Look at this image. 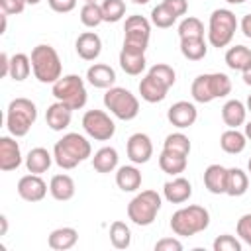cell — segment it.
Wrapping results in <instances>:
<instances>
[{
    "instance_id": "6da1fadb",
    "label": "cell",
    "mask_w": 251,
    "mask_h": 251,
    "mask_svg": "<svg viewBox=\"0 0 251 251\" xmlns=\"http://www.w3.org/2000/svg\"><path fill=\"white\" fill-rule=\"evenodd\" d=\"M92 155V147H90V141L80 135V133H65L53 147V159L55 163L69 171V169H75L78 163L86 161L88 157Z\"/></svg>"
},
{
    "instance_id": "7a4b0ae2",
    "label": "cell",
    "mask_w": 251,
    "mask_h": 251,
    "mask_svg": "<svg viewBox=\"0 0 251 251\" xmlns=\"http://www.w3.org/2000/svg\"><path fill=\"white\" fill-rule=\"evenodd\" d=\"M31 69H33V76L43 82V84H53L61 78L63 73V63L59 53L55 51V47L47 45V43H39L31 49Z\"/></svg>"
},
{
    "instance_id": "3957f363",
    "label": "cell",
    "mask_w": 251,
    "mask_h": 251,
    "mask_svg": "<svg viewBox=\"0 0 251 251\" xmlns=\"http://www.w3.org/2000/svg\"><path fill=\"white\" fill-rule=\"evenodd\" d=\"M208 226H210V212L198 204L178 208L171 216V229L175 235H180V237L196 235L204 231Z\"/></svg>"
},
{
    "instance_id": "277c9868",
    "label": "cell",
    "mask_w": 251,
    "mask_h": 251,
    "mask_svg": "<svg viewBox=\"0 0 251 251\" xmlns=\"http://www.w3.org/2000/svg\"><path fill=\"white\" fill-rule=\"evenodd\" d=\"M231 92V80L224 73H204L192 80L190 94L196 102L208 104L216 98H224Z\"/></svg>"
},
{
    "instance_id": "5b68a950",
    "label": "cell",
    "mask_w": 251,
    "mask_h": 251,
    "mask_svg": "<svg viewBox=\"0 0 251 251\" xmlns=\"http://www.w3.org/2000/svg\"><path fill=\"white\" fill-rule=\"evenodd\" d=\"M37 120V108L29 98H14L6 110V127L10 135L24 137Z\"/></svg>"
},
{
    "instance_id": "8992f818",
    "label": "cell",
    "mask_w": 251,
    "mask_h": 251,
    "mask_svg": "<svg viewBox=\"0 0 251 251\" xmlns=\"http://www.w3.org/2000/svg\"><path fill=\"white\" fill-rule=\"evenodd\" d=\"M237 18L227 8H218L210 14L208 22V41L212 47H227L237 31Z\"/></svg>"
},
{
    "instance_id": "52a82bcc",
    "label": "cell",
    "mask_w": 251,
    "mask_h": 251,
    "mask_svg": "<svg viewBox=\"0 0 251 251\" xmlns=\"http://www.w3.org/2000/svg\"><path fill=\"white\" fill-rule=\"evenodd\" d=\"M161 210V196L157 190H141L127 204V218L135 226H151Z\"/></svg>"
},
{
    "instance_id": "ba28073f",
    "label": "cell",
    "mask_w": 251,
    "mask_h": 251,
    "mask_svg": "<svg viewBox=\"0 0 251 251\" xmlns=\"http://www.w3.org/2000/svg\"><path fill=\"white\" fill-rule=\"evenodd\" d=\"M55 100L63 102L65 106H69L71 110H80L84 108L88 94H86V86L84 80L78 75H65L61 76L57 82H53L51 88Z\"/></svg>"
},
{
    "instance_id": "9c48e42d",
    "label": "cell",
    "mask_w": 251,
    "mask_h": 251,
    "mask_svg": "<svg viewBox=\"0 0 251 251\" xmlns=\"http://www.w3.org/2000/svg\"><path fill=\"white\" fill-rule=\"evenodd\" d=\"M104 106H106V110H110V114H114L118 120H124V122H129V120L137 118V114H139L137 96L122 86H112L106 90Z\"/></svg>"
},
{
    "instance_id": "30bf717a",
    "label": "cell",
    "mask_w": 251,
    "mask_h": 251,
    "mask_svg": "<svg viewBox=\"0 0 251 251\" xmlns=\"http://www.w3.org/2000/svg\"><path fill=\"white\" fill-rule=\"evenodd\" d=\"M124 47L126 51L131 53H145L147 45H149V37H151V22L139 14L127 16L126 24H124Z\"/></svg>"
},
{
    "instance_id": "8fae6325",
    "label": "cell",
    "mask_w": 251,
    "mask_h": 251,
    "mask_svg": "<svg viewBox=\"0 0 251 251\" xmlns=\"http://www.w3.org/2000/svg\"><path fill=\"white\" fill-rule=\"evenodd\" d=\"M82 127L88 137L96 141H108L116 133V124L114 120L104 112V110H86L82 116Z\"/></svg>"
},
{
    "instance_id": "7c38bea8",
    "label": "cell",
    "mask_w": 251,
    "mask_h": 251,
    "mask_svg": "<svg viewBox=\"0 0 251 251\" xmlns=\"http://www.w3.org/2000/svg\"><path fill=\"white\" fill-rule=\"evenodd\" d=\"M126 151H127V157L133 165H143L147 163L151 157H153V143H151V137L147 133H133L129 135L127 143H126Z\"/></svg>"
},
{
    "instance_id": "4fadbf2b",
    "label": "cell",
    "mask_w": 251,
    "mask_h": 251,
    "mask_svg": "<svg viewBox=\"0 0 251 251\" xmlns=\"http://www.w3.org/2000/svg\"><path fill=\"white\" fill-rule=\"evenodd\" d=\"M196 118H198V110H196V106H194L192 102H188V100H178V102H175V104L167 110V120H169L175 127H178V129H184V127L194 126Z\"/></svg>"
},
{
    "instance_id": "5bb4252c",
    "label": "cell",
    "mask_w": 251,
    "mask_h": 251,
    "mask_svg": "<svg viewBox=\"0 0 251 251\" xmlns=\"http://www.w3.org/2000/svg\"><path fill=\"white\" fill-rule=\"evenodd\" d=\"M18 194L25 202H39L47 194V184L39 175H25L18 180Z\"/></svg>"
},
{
    "instance_id": "9a60e30c",
    "label": "cell",
    "mask_w": 251,
    "mask_h": 251,
    "mask_svg": "<svg viewBox=\"0 0 251 251\" xmlns=\"http://www.w3.org/2000/svg\"><path fill=\"white\" fill-rule=\"evenodd\" d=\"M22 165V151L14 137L2 135L0 137V171L8 173Z\"/></svg>"
},
{
    "instance_id": "2e32d148",
    "label": "cell",
    "mask_w": 251,
    "mask_h": 251,
    "mask_svg": "<svg viewBox=\"0 0 251 251\" xmlns=\"http://www.w3.org/2000/svg\"><path fill=\"white\" fill-rule=\"evenodd\" d=\"M75 49H76V55L84 61H94L100 57L102 53V39L98 33L94 31H84L76 37L75 41Z\"/></svg>"
},
{
    "instance_id": "e0dca14e",
    "label": "cell",
    "mask_w": 251,
    "mask_h": 251,
    "mask_svg": "<svg viewBox=\"0 0 251 251\" xmlns=\"http://www.w3.org/2000/svg\"><path fill=\"white\" fill-rule=\"evenodd\" d=\"M163 196L171 204H182L192 196V184L184 176H175L163 184Z\"/></svg>"
},
{
    "instance_id": "ac0fdd59",
    "label": "cell",
    "mask_w": 251,
    "mask_h": 251,
    "mask_svg": "<svg viewBox=\"0 0 251 251\" xmlns=\"http://www.w3.org/2000/svg\"><path fill=\"white\" fill-rule=\"evenodd\" d=\"M167 92H169V86H167L165 82H161L157 76L149 75V73H147V75L141 78V82H139V94H141V98H143L145 102H149V104L163 102L165 96H167Z\"/></svg>"
},
{
    "instance_id": "d6986e66",
    "label": "cell",
    "mask_w": 251,
    "mask_h": 251,
    "mask_svg": "<svg viewBox=\"0 0 251 251\" xmlns=\"http://www.w3.org/2000/svg\"><path fill=\"white\" fill-rule=\"evenodd\" d=\"M204 186L212 194H226L227 190V169L224 165H208L204 171Z\"/></svg>"
},
{
    "instance_id": "ffe728a7",
    "label": "cell",
    "mask_w": 251,
    "mask_h": 251,
    "mask_svg": "<svg viewBox=\"0 0 251 251\" xmlns=\"http://www.w3.org/2000/svg\"><path fill=\"white\" fill-rule=\"evenodd\" d=\"M71 120H73V110L69 108V106H65L63 102H53L49 108H47V112H45V122H47V126L53 129V131H63V129H67L69 127V124H71Z\"/></svg>"
},
{
    "instance_id": "44dd1931",
    "label": "cell",
    "mask_w": 251,
    "mask_h": 251,
    "mask_svg": "<svg viewBox=\"0 0 251 251\" xmlns=\"http://www.w3.org/2000/svg\"><path fill=\"white\" fill-rule=\"evenodd\" d=\"M86 80L94 88H112L116 82V71L106 63H94L86 71Z\"/></svg>"
},
{
    "instance_id": "7402d4cb",
    "label": "cell",
    "mask_w": 251,
    "mask_h": 251,
    "mask_svg": "<svg viewBox=\"0 0 251 251\" xmlns=\"http://www.w3.org/2000/svg\"><path fill=\"white\" fill-rule=\"evenodd\" d=\"M186 165H188V155H182V153H175V151H169V149H163L161 155H159V167L163 173L171 175V176H178L180 173L186 171Z\"/></svg>"
},
{
    "instance_id": "603a6c76",
    "label": "cell",
    "mask_w": 251,
    "mask_h": 251,
    "mask_svg": "<svg viewBox=\"0 0 251 251\" xmlns=\"http://www.w3.org/2000/svg\"><path fill=\"white\" fill-rule=\"evenodd\" d=\"M222 120L227 127H239L245 124L247 120V106L241 102V100H227L224 106H222Z\"/></svg>"
},
{
    "instance_id": "cb8c5ba5",
    "label": "cell",
    "mask_w": 251,
    "mask_h": 251,
    "mask_svg": "<svg viewBox=\"0 0 251 251\" xmlns=\"http://www.w3.org/2000/svg\"><path fill=\"white\" fill-rule=\"evenodd\" d=\"M76 241H78V231L75 227H69V226L53 229L49 233V239H47L49 247L55 251H67V249L75 247Z\"/></svg>"
},
{
    "instance_id": "d4e9b609",
    "label": "cell",
    "mask_w": 251,
    "mask_h": 251,
    "mask_svg": "<svg viewBox=\"0 0 251 251\" xmlns=\"http://www.w3.org/2000/svg\"><path fill=\"white\" fill-rule=\"evenodd\" d=\"M75 190H76V188H75V180H73V176H69V175H65V173L51 176L49 192H51V196H53L55 200H59V202H67V200H71V198L75 196Z\"/></svg>"
},
{
    "instance_id": "484cf974",
    "label": "cell",
    "mask_w": 251,
    "mask_h": 251,
    "mask_svg": "<svg viewBox=\"0 0 251 251\" xmlns=\"http://www.w3.org/2000/svg\"><path fill=\"white\" fill-rule=\"evenodd\" d=\"M53 155L45 149V147H33L27 155H25V169L33 175H41L45 171H49L51 163H53Z\"/></svg>"
},
{
    "instance_id": "4316f807",
    "label": "cell",
    "mask_w": 251,
    "mask_h": 251,
    "mask_svg": "<svg viewBox=\"0 0 251 251\" xmlns=\"http://www.w3.org/2000/svg\"><path fill=\"white\" fill-rule=\"evenodd\" d=\"M141 173L135 165H124L116 173V184L124 192H135L141 186Z\"/></svg>"
},
{
    "instance_id": "83f0119b",
    "label": "cell",
    "mask_w": 251,
    "mask_h": 251,
    "mask_svg": "<svg viewBox=\"0 0 251 251\" xmlns=\"http://www.w3.org/2000/svg\"><path fill=\"white\" fill-rule=\"evenodd\" d=\"M245 145H247V137L237 127H229L220 135V147H222V151H226L229 155L241 153L245 149Z\"/></svg>"
},
{
    "instance_id": "f1b7e54d",
    "label": "cell",
    "mask_w": 251,
    "mask_h": 251,
    "mask_svg": "<svg viewBox=\"0 0 251 251\" xmlns=\"http://www.w3.org/2000/svg\"><path fill=\"white\" fill-rule=\"evenodd\" d=\"M118 151L114 147H100L92 157V167L96 173H112L118 167Z\"/></svg>"
},
{
    "instance_id": "f546056e",
    "label": "cell",
    "mask_w": 251,
    "mask_h": 251,
    "mask_svg": "<svg viewBox=\"0 0 251 251\" xmlns=\"http://www.w3.org/2000/svg\"><path fill=\"white\" fill-rule=\"evenodd\" d=\"M247 188H249V173H245L237 167L227 169V190H226V194L237 198V196H243L247 192Z\"/></svg>"
},
{
    "instance_id": "4dcf8cb0",
    "label": "cell",
    "mask_w": 251,
    "mask_h": 251,
    "mask_svg": "<svg viewBox=\"0 0 251 251\" xmlns=\"http://www.w3.org/2000/svg\"><path fill=\"white\" fill-rule=\"evenodd\" d=\"M226 65L231 71L243 73L251 65V49L245 45H233L226 51Z\"/></svg>"
},
{
    "instance_id": "1f68e13d",
    "label": "cell",
    "mask_w": 251,
    "mask_h": 251,
    "mask_svg": "<svg viewBox=\"0 0 251 251\" xmlns=\"http://www.w3.org/2000/svg\"><path fill=\"white\" fill-rule=\"evenodd\" d=\"M118 61H120L122 71L126 75H131V76L141 75L145 71V65H147L145 53H131V51H126V49L120 51V59Z\"/></svg>"
},
{
    "instance_id": "d6a6232c",
    "label": "cell",
    "mask_w": 251,
    "mask_h": 251,
    "mask_svg": "<svg viewBox=\"0 0 251 251\" xmlns=\"http://www.w3.org/2000/svg\"><path fill=\"white\" fill-rule=\"evenodd\" d=\"M180 53L184 59L188 61H200L206 57L208 53V45L204 41V37H188V39H180Z\"/></svg>"
},
{
    "instance_id": "836d02e7",
    "label": "cell",
    "mask_w": 251,
    "mask_h": 251,
    "mask_svg": "<svg viewBox=\"0 0 251 251\" xmlns=\"http://www.w3.org/2000/svg\"><path fill=\"white\" fill-rule=\"evenodd\" d=\"M31 59L25 53H14L10 57V78H14L16 82H22L29 76L31 73Z\"/></svg>"
},
{
    "instance_id": "e575fe53",
    "label": "cell",
    "mask_w": 251,
    "mask_h": 251,
    "mask_svg": "<svg viewBox=\"0 0 251 251\" xmlns=\"http://www.w3.org/2000/svg\"><path fill=\"white\" fill-rule=\"evenodd\" d=\"M110 243L116 249H127L131 245V231H129L126 222H122V220L112 222V226H110Z\"/></svg>"
},
{
    "instance_id": "d590c367",
    "label": "cell",
    "mask_w": 251,
    "mask_h": 251,
    "mask_svg": "<svg viewBox=\"0 0 251 251\" xmlns=\"http://www.w3.org/2000/svg\"><path fill=\"white\" fill-rule=\"evenodd\" d=\"M80 22L86 27H98L104 22L102 6L98 2H84V6L80 8Z\"/></svg>"
},
{
    "instance_id": "8d00e7d4",
    "label": "cell",
    "mask_w": 251,
    "mask_h": 251,
    "mask_svg": "<svg viewBox=\"0 0 251 251\" xmlns=\"http://www.w3.org/2000/svg\"><path fill=\"white\" fill-rule=\"evenodd\" d=\"M100 6H102L104 22H108V24H116L126 16V2L124 0H104Z\"/></svg>"
},
{
    "instance_id": "74e56055",
    "label": "cell",
    "mask_w": 251,
    "mask_h": 251,
    "mask_svg": "<svg viewBox=\"0 0 251 251\" xmlns=\"http://www.w3.org/2000/svg\"><path fill=\"white\" fill-rule=\"evenodd\" d=\"M178 37L180 39H188V37H204V24L194 18L188 16L178 24Z\"/></svg>"
},
{
    "instance_id": "f35d334b",
    "label": "cell",
    "mask_w": 251,
    "mask_h": 251,
    "mask_svg": "<svg viewBox=\"0 0 251 251\" xmlns=\"http://www.w3.org/2000/svg\"><path fill=\"white\" fill-rule=\"evenodd\" d=\"M163 149H169V151H175V153H182V155H188L190 153V139L182 133V131H175V133H169L163 141Z\"/></svg>"
},
{
    "instance_id": "ab89813d",
    "label": "cell",
    "mask_w": 251,
    "mask_h": 251,
    "mask_svg": "<svg viewBox=\"0 0 251 251\" xmlns=\"http://www.w3.org/2000/svg\"><path fill=\"white\" fill-rule=\"evenodd\" d=\"M178 18L161 2V4H157L153 10H151V24L153 25H157V27H161V29H167V27H171L175 22H176Z\"/></svg>"
},
{
    "instance_id": "60d3db41",
    "label": "cell",
    "mask_w": 251,
    "mask_h": 251,
    "mask_svg": "<svg viewBox=\"0 0 251 251\" xmlns=\"http://www.w3.org/2000/svg\"><path fill=\"white\" fill-rule=\"evenodd\" d=\"M149 75H153V76H157L161 82H165L169 88L175 84V80H176V73H175V69L171 67V65H167V63H157V65H153L151 69H149Z\"/></svg>"
},
{
    "instance_id": "b9f144b4",
    "label": "cell",
    "mask_w": 251,
    "mask_h": 251,
    "mask_svg": "<svg viewBox=\"0 0 251 251\" xmlns=\"http://www.w3.org/2000/svg\"><path fill=\"white\" fill-rule=\"evenodd\" d=\"M214 251H241V241L239 239H235L233 235H229V233H224V235H218L216 239H214Z\"/></svg>"
},
{
    "instance_id": "7bdbcfd3",
    "label": "cell",
    "mask_w": 251,
    "mask_h": 251,
    "mask_svg": "<svg viewBox=\"0 0 251 251\" xmlns=\"http://www.w3.org/2000/svg\"><path fill=\"white\" fill-rule=\"evenodd\" d=\"M235 229H237L239 239L251 247V214H243V216L237 220Z\"/></svg>"
},
{
    "instance_id": "ee69618b",
    "label": "cell",
    "mask_w": 251,
    "mask_h": 251,
    "mask_svg": "<svg viewBox=\"0 0 251 251\" xmlns=\"http://www.w3.org/2000/svg\"><path fill=\"white\" fill-rule=\"evenodd\" d=\"M25 4H27L25 0H0V10L8 16H16L24 12Z\"/></svg>"
},
{
    "instance_id": "f6af8a7d",
    "label": "cell",
    "mask_w": 251,
    "mask_h": 251,
    "mask_svg": "<svg viewBox=\"0 0 251 251\" xmlns=\"http://www.w3.org/2000/svg\"><path fill=\"white\" fill-rule=\"evenodd\" d=\"M47 4L57 14H69L76 8V0H47Z\"/></svg>"
},
{
    "instance_id": "bcb514c9",
    "label": "cell",
    "mask_w": 251,
    "mask_h": 251,
    "mask_svg": "<svg viewBox=\"0 0 251 251\" xmlns=\"http://www.w3.org/2000/svg\"><path fill=\"white\" fill-rule=\"evenodd\" d=\"M182 243L176 237H163L155 243V251H180Z\"/></svg>"
},
{
    "instance_id": "7dc6e473",
    "label": "cell",
    "mask_w": 251,
    "mask_h": 251,
    "mask_svg": "<svg viewBox=\"0 0 251 251\" xmlns=\"http://www.w3.org/2000/svg\"><path fill=\"white\" fill-rule=\"evenodd\" d=\"M163 4H165L176 18H180V16H184V14L188 12V2H186V0H163Z\"/></svg>"
},
{
    "instance_id": "c3c4849f",
    "label": "cell",
    "mask_w": 251,
    "mask_h": 251,
    "mask_svg": "<svg viewBox=\"0 0 251 251\" xmlns=\"http://www.w3.org/2000/svg\"><path fill=\"white\" fill-rule=\"evenodd\" d=\"M0 75L2 76H10V57L8 53H0Z\"/></svg>"
},
{
    "instance_id": "681fc988",
    "label": "cell",
    "mask_w": 251,
    "mask_h": 251,
    "mask_svg": "<svg viewBox=\"0 0 251 251\" xmlns=\"http://www.w3.org/2000/svg\"><path fill=\"white\" fill-rule=\"evenodd\" d=\"M239 27H241L243 35H245L247 39H251V14H247V16H243V18H241Z\"/></svg>"
},
{
    "instance_id": "f907efd6",
    "label": "cell",
    "mask_w": 251,
    "mask_h": 251,
    "mask_svg": "<svg viewBox=\"0 0 251 251\" xmlns=\"http://www.w3.org/2000/svg\"><path fill=\"white\" fill-rule=\"evenodd\" d=\"M241 75H243V82H245L247 86H251V65H249Z\"/></svg>"
},
{
    "instance_id": "816d5d0a",
    "label": "cell",
    "mask_w": 251,
    "mask_h": 251,
    "mask_svg": "<svg viewBox=\"0 0 251 251\" xmlns=\"http://www.w3.org/2000/svg\"><path fill=\"white\" fill-rule=\"evenodd\" d=\"M0 224H2L0 235H6V231H8V220H6V216H0Z\"/></svg>"
},
{
    "instance_id": "f5cc1de1",
    "label": "cell",
    "mask_w": 251,
    "mask_h": 251,
    "mask_svg": "<svg viewBox=\"0 0 251 251\" xmlns=\"http://www.w3.org/2000/svg\"><path fill=\"white\" fill-rule=\"evenodd\" d=\"M243 133H245V137L251 141V122H247V124H245V131H243Z\"/></svg>"
},
{
    "instance_id": "db71d44e",
    "label": "cell",
    "mask_w": 251,
    "mask_h": 251,
    "mask_svg": "<svg viewBox=\"0 0 251 251\" xmlns=\"http://www.w3.org/2000/svg\"><path fill=\"white\" fill-rule=\"evenodd\" d=\"M226 2H227V4H235V6H237V4H243L245 0H226Z\"/></svg>"
},
{
    "instance_id": "11a10c76",
    "label": "cell",
    "mask_w": 251,
    "mask_h": 251,
    "mask_svg": "<svg viewBox=\"0 0 251 251\" xmlns=\"http://www.w3.org/2000/svg\"><path fill=\"white\" fill-rule=\"evenodd\" d=\"M131 2H133V4H139V6H143V4H147L149 0H131Z\"/></svg>"
},
{
    "instance_id": "9f6ffc18",
    "label": "cell",
    "mask_w": 251,
    "mask_h": 251,
    "mask_svg": "<svg viewBox=\"0 0 251 251\" xmlns=\"http://www.w3.org/2000/svg\"><path fill=\"white\" fill-rule=\"evenodd\" d=\"M245 106H247V112H251V94H249V98H247V104H245Z\"/></svg>"
},
{
    "instance_id": "6f0895ef",
    "label": "cell",
    "mask_w": 251,
    "mask_h": 251,
    "mask_svg": "<svg viewBox=\"0 0 251 251\" xmlns=\"http://www.w3.org/2000/svg\"><path fill=\"white\" fill-rule=\"evenodd\" d=\"M25 2H27V4H31V6H35V4H39L41 0H25Z\"/></svg>"
},
{
    "instance_id": "680465c9",
    "label": "cell",
    "mask_w": 251,
    "mask_h": 251,
    "mask_svg": "<svg viewBox=\"0 0 251 251\" xmlns=\"http://www.w3.org/2000/svg\"><path fill=\"white\" fill-rule=\"evenodd\" d=\"M247 173H249V176H251V157H249V161H247Z\"/></svg>"
},
{
    "instance_id": "91938a15",
    "label": "cell",
    "mask_w": 251,
    "mask_h": 251,
    "mask_svg": "<svg viewBox=\"0 0 251 251\" xmlns=\"http://www.w3.org/2000/svg\"><path fill=\"white\" fill-rule=\"evenodd\" d=\"M84 2H98V0H84Z\"/></svg>"
}]
</instances>
